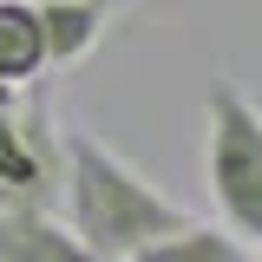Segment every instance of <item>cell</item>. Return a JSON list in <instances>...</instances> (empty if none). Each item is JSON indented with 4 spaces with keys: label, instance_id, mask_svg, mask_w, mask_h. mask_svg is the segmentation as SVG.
<instances>
[{
    "label": "cell",
    "instance_id": "7",
    "mask_svg": "<svg viewBox=\"0 0 262 262\" xmlns=\"http://www.w3.org/2000/svg\"><path fill=\"white\" fill-rule=\"evenodd\" d=\"M131 262H256V256H249V236H236L229 223H184L158 236L151 249H138Z\"/></svg>",
    "mask_w": 262,
    "mask_h": 262
},
{
    "label": "cell",
    "instance_id": "1",
    "mask_svg": "<svg viewBox=\"0 0 262 262\" xmlns=\"http://www.w3.org/2000/svg\"><path fill=\"white\" fill-rule=\"evenodd\" d=\"M59 210L72 236L92 249L98 262H131L138 249H151L158 236L184 229V203L164 196L138 164H125L112 144H98L85 125H66V190Z\"/></svg>",
    "mask_w": 262,
    "mask_h": 262
},
{
    "label": "cell",
    "instance_id": "2",
    "mask_svg": "<svg viewBox=\"0 0 262 262\" xmlns=\"http://www.w3.org/2000/svg\"><path fill=\"white\" fill-rule=\"evenodd\" d=\"M203 177L223 223L262 243V112L236 79H210L203 92Z\"/></svg>",
    "mask_w": 262,
    "mask_h": 262
},
{
    "label": "cell",
    "instance_id": "8",
    "mask_svg": "<svg viewBox=\"0 0 262 262\" xmlns=\"http://www.w3.org/2000/svg\"><path fill=\"white\" fill-rule=\"evenodd\" d=\"M256 262H262V256H256Z\"/></svg>",
    "mask_w": 262,
    "mask_h": 262
},
{
    "label": "cell",
    "instance_id": "3",
    "mask_svg": "<svg viewBox=\"0 0 262 262\" xmlns=\"http://www.w3.org/2000/svg\"><path fill=\"white\" fill-rule=\"evenodd\" d=\"M59 190H66V131L53 125L46 98L0 105V203L7 196L59 203Z\"/></svg>",
    "mask_w": 262,
    "mask_h": 262
},
{
    "label": "cell",
    "instance_id": "6",
    "mask_svg": "<svg viewBox=\"0 0 262 262\" xmlns=\"http://www.w3.org/2000/svg\"><path fill=\"white\" fill-rule=\"evenodd\" d=\"M46 72V27H39V0H0V79L13 92H27Z\"/></svg>",
    "mask_w": 262,
    "mask_h": 262
},
{
    "label": "cell",
    "instance_id": "5",
    "mask_svg": "<svg viewBox=\"0 0 262 262\" xmlns=\"http://www.w3.org/2000/svg\"><path fill=\"white\" fill-rule=\"evenodd\" d=\"M112 0H39V27H46V66H79L105 39Z\"/></svg>",
    "mask_w": 262,
    "mask_h": 262
},
{
    "label": "cell",
    "instance_id": "4",
    "mask_svg": "<svg viewBox=\"0 0 262 262\" xmlns=\"http://www.w3.org/2000/svg\"><path fill=\"white\" fill-rule=\"evenodd\" d=\"M0 262H98L53 203L7 196L0 203Z\"/></svg>",
    "mask_w": 262,
    "mask_h": 262
}]
</instances>
